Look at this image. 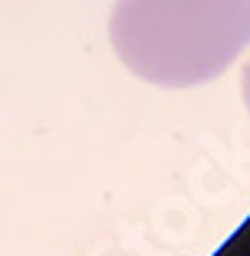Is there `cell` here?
<instances>
[{
  "label": "cell",
  "mask_w": 250,
  "mask_h": 256,
  "mask_svg": "<svg viewBox=\"0 0 250 256\" xmlns=\"http://www.w3.org/2000/svg\"><path fill=\"white\" fill-rule=\"evenodd\" d=\"M240 88H244V104H247V110H250V62H247V68H244V82H240Z\"/></svg>",
  "instance_id": "7a4b0ae2"
},
{
  "label": "cell",
  "mask_w": 250,
  "mask_h": 256,
  "mask_svg": "<svg viewBox=\"0 0 250 256\" xmlns=\"http://www.w3.org/2000/svg\"><path fill=\"white\" fill-rule=\"evenodd\" d=\"M111 42L133 75L163 88L218 78L250 42V0H117Z\"/></svg>",
  "instance_id": "6da1fadb"
}]
</instances>
